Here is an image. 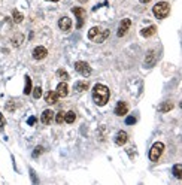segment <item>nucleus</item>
Here are the masks:
<instances>
[{
  "label": "nucleus",
  "instance_id": "1",
  "mask_svg": "<svg viewBox=\"0 0 182 185\" xmlns=\"http://www.w3.org/2000/svg\"><path fill=\"white\" fill-rule=\"evenodd\" d=\"M109 88L103 84H97L94 88H93V100L97 106H104L109 100Z\"/></svg>",
  "mask_w": 182,
  "mask_h": 185
},
{
  "label": "nucleus",
  "instance_id": "2",
  "mask_svg": "<svg viewBox=\"0 0 182 185\" xmlns=\"http://www.w3.org/2000/svg\"><path fill=\"white\" fill-rule=\"evenodd\" d=\"M108 36H109V30L108 28L102 30L100 27H93L88 32V39L93 40V42H96V43H102Z\"/></svg>",
  "mask_w": 182,
  "mask_h": 185
},
{
  "label": "nucleus",
  "instance_id": "3",
  "mask_svg": "<svg viewBox=\"0 0 182 185\" xmlns=\"http://www.w3.org/2000/svg\"><path fill=\"white\" fill-rule=\"evenodd\" d=\"M152 11H154L155 18L163 20V18H166V17L169 15V12H170V5H169L167 2H158V3L152 8Z\"/></svg>",
  "mask_w": 182,
  "mask_h": 185
},
{
  "label": "nucleus",
  "instance_id": "4",
  "mask_svg": "<svg viewBox=\"0 0 182 185\" xmlns=\"http://www.w3.org/2000/svg\"><path fill=\"white\" fill-rule=\"evenodd\" d=\"M163 151H164V143L155 142V143L151 146V149H149V160H151V161H157L160 157H161Z\"/></svg>",
  "mask_w": 182,
  "mask_h": 185
},
{
  "label": "nucleus",
  "instance_id": "5",
  "mask_svg": "<svg viewBox=\"0 0 182 185\" xmlns=\"http://www.w3.org/2000/svg\"><path fill=\"white\" fill-rule=\"evenodd\" d=\"M75 70H76L78 73H81L82 76H85V78L90 76L91 72H93L90 67V64L85 63V61H76V63H75Z\"/></svg>",
  "mask_w": 182,
  "mask_h": 185
},
{
  "label": "nucleus",
  "instance_id": "6",
  "mask_svg": "<svg viewBox=\"0 0 182 185\" xmlns=\"http://www.w3.org/2000/svg\"><path fill=\"white\" fill-rule=\"evenodd\" d=\"M130 25H131V20H128V18H124L121 23H119V27H118V36L119 37H123V36L128 32V28H130Z\"/></svg>",
  "mask_w": 182,
  "mask_h": 185
},
{
  "label": "nucleus",
  "instance_id": "7",
  "mask_svg": "<svg viewBox=\"0 0 182 185\" xmlns=\"http://www.w3.org/2000/svg\"><path fill=\"white\" fill-rule=\"evenodd\" d=\"M48 55V51H46L45 46H36L33 49V58L34 60H44Z\"/></svg>",
  "mask_w": 182,
  "mask_h": 185
},
{
  "label": "nucleus",
  "instance_id": "8",
  "mask_svg": "<svg viewBox=\"0 0 182 185\" xmlns=\"http://www.w3.org/2000/svg\"><path fill=\"white\" fill-rule=\"evenodd\" d=\"M58 27H60L63 32H69L70 27H72V20H70L69 17H61V18L58 20Z\"/></svg>",
  "mask_w": 182,
  "mask_h": 185
},
{
  "label": "nucleus",
  "instance_id": "9",
  "mask_svg": "<svg viewBox=\"0 0 182 185\" xmlns=\"http://www.w3.org/2000/svg\"><path fill=\"white\" fill-rule=\"evenodd\" d=\"M127 112H128V104L125 103V102H118L116 108H115V115L124 116L127 115Z\"/></svg>",
  "mask_w": 182,
  "mask_h": 185
},
{
  "label": "nucleus",
  "instance_id": "10",
  "mask_svg": "<svg viewBox=\"0 0 182 185\" xmlns=\"http://www.w3.org/2000/svg\"><path fill=\"white\" fill-rule=\"evenodd\" d=\"M54 112L52 111H49V109H46V111H44L42 112V116H40V121H42V124H45V126H48V124H51V121L54 119Z\"/></svg>",
  "mask_w": 182,
  "mask_h": 185
},
{
  "label": "nucleus",
  "instance_id": "11",
  "mask_svg": "<svg viewBox=\"0 0 182 185\" xmlns=\"http://www.w3.org/2000/svg\"><path fill=\"white\" fill-rule=\"evenodd\" d=\"M57 94H58V97H66L69 94V87H67V82L66 81H63V82H60L57 85Z\"/></svg>",
  "mask_w": 182,
  "mask_h": 185
},
{
  "label": "nucleus",
  "instance_id": "12",
  "mask_svg": "<svg viewBox=\"0 0 182 185\" xmlns=\"http://www.w3.org/2000/svg\"><path fill=\"white\" fill-rule=\"evenodd\" d=\"M88 88H90V84L87 81H78L73 85V91L75 92H84V91H87Z\"/></svg>",
  "mask_w": 182,
  "mask_h": 185
},
{
  "label": "nucleus",
  "instance_id": "13",
  "mask_svg": "<svg viewBox=\"0 0 182 185\" xmlns=\"http://www.w3.org/2000/svg\"><path fill=\"white\" fill-rule=\"evenodd\" d=\"M57 100H58V94L57 91H48L45 94V102L48 104H54V103H57Z\"/></svg>",
  "mask_w": 182,
  "mask_h": 185
},
{
  "label": "nucleus",
  "instance_id": "14",
  "mask_svg": "<svg viewBox=\"0 0 182 185\" xmlns=\"http://www.w3.org/2000/svg\"><path fill=\"white\" fill-rule=\"evenodd\" d=\"M127 133L125 131H118V134H116V138H115V143L118 145V146H121V145H125V142H127Z\"/></svg>",
  "mask_w": 182,
  "mask_h": 185
},
{
  "label": "nucleus",
  "instance_id": "15",
  "mask_svg": "<svg viewBox=\"0 0 182 185\" xmlns=\"http://www.w3.org/2000/svg\"><path fill=\"white\" fill-rule=\"evenodd\" d=\"M155 32H157V27H155V25H149V27L143 28V30L140 32V35L143 36V37H149V36L155 35Z\"/></svg>",
  "mask_w": 182,
  "mask_h": 185
},
{
  "label": "nucleus",
  "instance_id": "16",
  "mask_svg": "<svg viewBox=\"0 0 182 185\" xmlns=\"http://www.w3.org/2000/svg\"><path fill=\"white\" fill-rule=\"evenodd\" d=\"M155 58H157V55H155V51H151V52H148V54H146V58H145V66H146V67L152 66V64L155 63Z\"/></svg>",
  "mask_w": 182,
  "mask_h": 185
},
{
  "label": "nucleus",
  "instance_id": "17",
  "mask_svg": "<svg viewBox=\"0 0 182 185\" xmlns=\"http://www.w3.org/2000/svg\"><path fill=\"white\" fill-rule=\"evenodd\" d=\"M72 12L78 20H85V11L82 8H72Z\"/></svg>",
  "mask_w": 182,
  "mask_h": 185
},
{
  "label": "nucleus",
  "instance_id": "18",
  "mask_svg": "<svg viewBox=\"0 0 182 185\" xmlns=\"http://www.w3.org/2000/svg\"><path fill=\"white\" fill-rule=\"evenodd\" d=\"M25 85H24V94L25 96H28L30 92H32V79H30V76L28 75H25Z\"/></svg>",
  "mask_w": 182,
  "mask_h": 185
},
{
  "label": "nucleus",
  "instance_id": "19",
  "mask_svg": "<svg viewBox=\"0 0 182 185\" xmlns=\"http://www.w3.org/2000/svg\"><path fill=\"white\" fill-rule=\"evenodd\" d=\"M75 119H76V114H75L73 111H69V112H66V115H64V121H66L67 124L75 123Z\"/></svg>",
  "mask_w": 182,
  "mask_h": 185
},
{
  "label": "nucleus",
  "instance_id": "20",
  "mask_svg": "<svg viewBox=\"0 0 182 185\" xmlns=\"http://www.w3.org/2000/svg\"><path fill=\"white\" fill-rule=\"evenodd\" d=\"M23 40H24V36L21 35V33H18V35H15L13 37H12V45L20 46L21 43H23Z\"/></svg>",
  "mask_w": 182,
  "mask_h": 185
},
{
  "label": "nucleus",
  "instance_id": "21",
  "mask_svg": "<svg viewBox=\"0 0 182 185\" xmlns=\"http://www.w3.org/2000/svg\"><path fill=\"white\" fill-rule=\"evenodd\" d=\"M173 108H175V103L169 100V102H166V103H164V104H161V108H160V111H161V112H169V111H172Z\"/></svg>",
  "mask_w": 182,
  "mask_h": 185
},
{
  "label": "nucleus",
  "instance_id": "22",
  "mask_svg": "<svg viewBox=\"0 0 182 185\" xmlns=\"http://www.w3.org/2000/svg\"><path fill=\"white\" fill-rule=\"evenodd\" d=\"M173 175H175V178L181 179L182 178V164H175L173 166Z\"/></svg>",
  "mask_w": 182,
  "mask_h": 185
},
{
  "label": "nucleus",
  "instance_id": "23",
  "mask_svg": "<svg viewBox=\"0 0 182 185\" xmlns=\"http://www.w3.org/2000/svg\"><path fill=\"white\" fill-rule=\"evenodd\" d=\"M57 76L60 78V79H63V81H66V82H67V79L70 78V76H69V73L64 69H58L57 70Z\"/></svg>",
  "mask_w": 182,
  "mask_h": 185
},
{
  "label": "nucleus",
  "instance_id": "24",
  "mask_svg": "<svg viewBox=\"0 0 182 185\" xmlns=\"http://www.w3.org/2000/svg\"><path fill=\"white\" fill-rule=\"evenodd\" d=\"M12 17H13V21H15V23H21V21L24 20L23 13H21V12H18V11H13Z\"/></svg>",
  "mask_w": 182,
  "mask_h": 185
},
{
  "label": "nucleus",
  "instance_id": "25",
  "mask_svg": "<svg viewBox=\"0 0 182 185\" xmlns=\"http://www.w3.org/2000/svg\"><path fill=\"white\" fill-rule=\"evenodd\" d=\"M64 115H66V112L60 111L57 115H55V123H57V124H63V123H64Z\"/></svg>",
  "mask_w": 182,
  "mask_h": 185
},
{
  "label": "nucleus",
  "instance_id": "26",
  "mask_svg": "<svg viewBox=\"0 0 182 185\" xmlns=\"http://www.w3.org/2000/svg\"><path fill=\"white\" fill-rule=\"evenodd\" d=\"M33 91V97L34 99H40L42 97V88L40 87H36L34 90H32Z\"/></svg>",
  "mask_w": 182,
  "mask_h": 185
},
{
  "label": "nucleus",
  "instance_id": "27",
  "mask_svg": "<svg viewBox=\"0 0 182 185\" xmlns=\"http://www.w3.org/2000/svg\"><path fill=\"white\" fill-rule=\"evenodd\" d=\"M125 124H128V126H133V124H136V116L130 115L125 118Z\"/></svg>",
  "mask_w": 182,
  "mask_h": 185
},
{
  "label": "nucleus",
  "instance_id": "28",
  "mask_svg": "<svg viewBox=\"0 0 182 185\" xmlns=\"http://www.w3.org/2000/svg\"><path fill=\"white\" fill-rule=\"evenodd\" d=\"M42 151H44V148H42V146H36V148H34V152H33L34 158H37V157L40 155V152H42Z\"/></svg>",
  "mask_w": 182,
  "mask_h": 185
},
{
  "label": "nucleus",
  "instance_id": "29",
  "mask_svg": "<svg viewBox=\"0 0 182 185\" xmlns=\"http://www.w3.org/2000/svg\"><path fill=\"white\" fill-rule=\"evenodd\" d=\"M5 123H6V121H5V116H3L2 114H0V130H2V128L5 127Z\"/></svg>",
  "mask_w": 182,
  "mask_h": 185
},
{
  "label": "nucleus",
  "instance_id": "30",
  "mask_svg": "<svg viewBox=\"0 0 182 185\" xmlns=\"http://www.w3.org/2000/svg\"><path fill=\"white\" fill-rule=\"evenodd\" d=\"M34 123H36V118H34V116H32V118L27 119V124H28V126H33Z\"/></svg>",
  "mask_w": 182,
  "mask_h": 185
},
{
  "label": "nucleus",
  "instance_id": "31",
  "mask_svg": "<svg viewBox=\"0 0 182 185\" xmlns=\"http://www.w3.org/2000/svg\"><path fill=\"white\" fill-rule=\"evenodd\" d=\"M140 2H142V3H149L151 0H140Z\"/></svg>",
  "mask_w": 182,
  "mask_h": 185
},
{
  "label": "nucleus",
  "instance_id": "32",
  "mask_svg": "<svg viewBox=\"0 0 182 185\" xmlns=\"http://www.w3.org/2000/svg\"><path fill=\"white\" fill-rule=\"evenodd\" d=\"M78 2H81V3H85V2H87V0H78Z\"/></svg>",
  "mask_w": 182,
  "mask_h": 185
},
{
  "label": "nucleus",
  "instance_id": "33",
  "mask_svg": "<svg viewBox=\"0 0 182 185\" xmlns=\"http://www.w3.org/2000/svg\"><path fill=\"white\" fill-rule=\"evenodd\" d=\"M49 2H60V0H49Z\"/></svg>",
  "mask_w": 182,
  "mask_h": 185
}]
</instances>
